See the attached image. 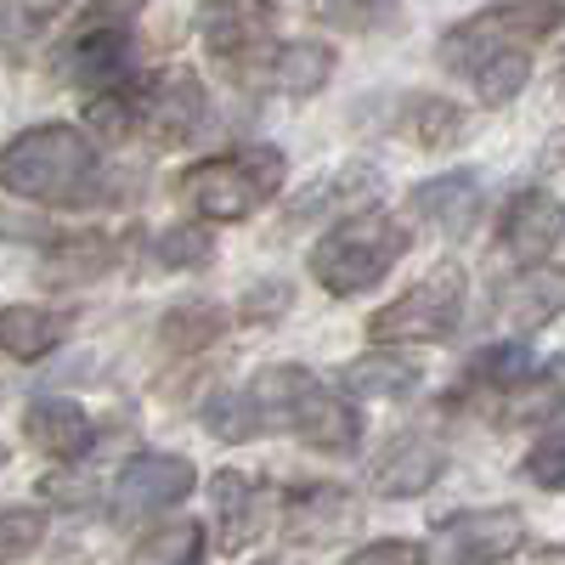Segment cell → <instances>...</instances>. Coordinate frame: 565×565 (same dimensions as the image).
I'll return each mask as SVG.
<instances>
[{"mask_svg": "<svg viewBox=\"0 0 565 565\" xmlns=\"http://www.w3.org/2000/svg\"><path fill=\"white\" fill-rule=\"evenodd\" d=\"M277 186H282V153L277 148H238V153H221V159H204L186 170L181 199L204 221H244Z\"/></svg>", "mask_w": 565, "mask_h": 565, "instance_id": "cell-5", "label": "cell"}, {"mask_svg": "<svg viewBox=\"0 0 565 565\" xmlns=\"http://www.w3.org/2000/svg\"><path fill=\"white\" fill-rule=\"evenodd\" d=\"M0 463H7V447H0Z\"/></svg>", "mask_w": 565, "mask_h": 565, "instance_id": "cell-39", "label": "cell"}, {"mask_svg": "<svg viewBox=\"0 0 565 565\" xmlns=\"http://www.w3.org/2000/svg\"><path fill=\"white\" fill-rule=\"evenodd\" d=\"M63 18H68L63 7H0V40L23 45V40H34L45 29H57Z\"/></svg>", "mask_w": 565, "mask_h": 565, "instance_id": "cell-32", "label": "cell"}, {"mask_svg": "<svg viewBox=\"0 0 565 565\" xmlns=\"http://www.w3.org/2000/svg\"><path fill=\"white\" fill-rule=\"evenodd\" d=\"M526 537L521 509H469V514H447L430 532V565H498L503 554H514Z\"/></svg>", "mask_w": 565, "mask_h": 565, "instance_id": "cell-7", "label": "cell"}, {"mask_svg": "<svg viewBox=\"0 0 565 565\" xmlns=\"http://www.w3.org/2000/svg\"><path fill=\"white\" fill-rule=\"evenodd\" d=\"M463 266L441 260L424 282H413L407 295H396L385 311H373L367 322V340L373 345H441L458 317H463Z\"/></svg>", "mask_w": 565, "mask_h": 565, "instance_id": "cell-6", "label": "cell"}, {"mask_svg": "<svg viewBox=\"0 0 565 565\" xmlns=\"http://www.w3.org/2000/svg\"><path fill=\"white\" fill-rule=\"evenodd\" d=\"M125 63H130L125 12H85L79 34L68 40V52L57 57V74L108 97V90H125Z\"/></svg>", "mask_w": 565, "mask_h": 565, "instance_id": "cell-9", "label": "cell"}, {"mask_svg": "<svg viewBox=\"0 0 565 565\" xmlns=\"http://www.w3.org/2000/svg\"><path fill=\"white\" fill-rule=\"evenodd\" d=\"M0 238H7V244H45V249H57V244H63V232H57L52 221L29 215V210L0 204Z\"/></svg>", "mask_w": 565, "mask_h": 565, "instance_id": "cell-33", "label": "cell"}, {"mask_svg": "<svg viewBox=\"0 0 565 565\" xmlns=\"http://www.w3.org/2000/svg\"><path fill=\"white\" fill-rule=\"evenodd\" d=\"M23 441L45 458L79 463L90 452V441H97V424H90V413L68 396H40V402L23 407Z\"/></svg>", "mask_w": 565, "mask_h": 565, "instance_id": "cell-14", "label": "cell"}, {"mask_svg": "<svg viewBox=\"0 0 565 565\" xmlns=\"http://www.w3.org/2000/svg\"><path fill=\"white\" fill-rule=\"evenodd\" d=\"M559 311H565V271H554V266L514 271L503 289H498V317H503L509 328H521V334L554 322Z\"/></svg>", "mask_w": 565, "mask_h": 565, "instance_id": "cell-18", "label": "cell"}, {"mask_svg": "<svg viewBox=\"0 0 565 565\" xmlns=\"http://www.w3.org/2000/svg\"><path fill=\"white\" fill-rule=\"evenodd\" d=\"M413 215H424L436 232L447 238H463L481 215V175L476 170H447V175H430L413 186Z\"/></svg>", "mask_w": 565, "mask_h": 565, "instance_id": "cell-17", "label": "cell"}, {"mask_svg": "<svg viewBox=\"0 0 565 565\" xmlns=\"http://www.w3.org/2000/svg\"><path fill=\"white\" fill-rule=\"evenodd\" d=\"M68 340V311H45V306H7L0 311V351L18 362H40Z\"/></svg>", "mask_w": 565, "mask_h": 565, "instance_id": "cell-19", "label": "cell"}, {"mask_svg": "<svg viewBox=\"0 0 565 565\" xmlns=\"http://www.w3.org/2000/svg\"><path fill=\"white\" fill-rule=\"evenodd\" d=\"M543 362L521 345V340H509V345H487L476 362H469V373H463V385L476 391L487 407L498 402V396H509V391H521L532 373H537Z\"/></svg>", "mask_w": 565, "mask_h": 565, "instance_id": "cell-21", "label": "cell"}, {"mask_svg": "<svg viewBox=\"0 0 565 565\" xmlns=\"http://www.w3.org/2000/svg\"><path fill=\"white\" fill-rule=\"evenodd\" d=\"M463 136V108H452V103H418V114H413V141L418 148H452V141Z\"/></svg>", "mask_w": 565, "mask_h": 565, "instance_id": "cell-30", "label": "cell"}, {"mask_svg": "<svg viewBox=\"0 0 565 565\" xmlns=\"http://www.w3.org/2000/svg\"><path fill=\"white\" fill-rule=\"evenodd\" d=\"M367 210H380V175H373L367 164H345L340 175H322V181H311L306 193L295 199V210H289V226L295 221H356V215H367Z\"/></svg>", "mask_w": 565, "mask_h": 565, "instance_id": "cell-16", "label": "cell"}, {"mask_svg": "<svg viewBox=\"0 0 565 565\" xmlns=\"http://www.w3.org/2000/svg\"><path fill=\"white\" fill-rule=\"evenodd\" d=\"M565 238V210L554 193L543 186H526V193H514L509 210H503V226H498V244L509 260H521L526 271L543 266V255Z\"/></svg>", "mask_w": 565, "mask_h": 565, "instance_id": "cell-13", "label": "cell"}, {"mask_svg": "<svg viewBox=\"0 0 565 565\" xmlns=\"http://www.w3.org/2000/svg\"><path fill=\"white\" fill-rule=\"evenodd\" d=\"M537 565H565V554H559V548H554V554H543V559H537Z\"/></svg>", "mask_w": 565, "mask_h": 565, "instance_id": "cell-37", "label": "cell"}, {"mask_svg": "<svg viewBox=\"0 0 565 565\" xmlns=\"http://www.w3.org/2000/svg\"><path fill=\"white\" fill-rule=\"evenodd\" d=\"M559 23H565L559 7H492V12H476V18H463L458 29H447L441 63L476 85L481 103L503 108V103L521 97L526 79H532V52L526 45H537Z\"/></svg>", "mask_w": 565, "mask_h": 565, "instance_id": "cell-1", "label": "cell"}, {"mask_svg": "<svg viewBox=\"0 0 565 565\" xmlns=\"http://www.w3.org/2000/svg\"><path fill=\"white\" fill-rule=\"evenodd\" d=\"M526 476H532L543 492H565V430L548 436V441H537V447L526 452Z\"/></svg>", "mask_w": 565, "mask_h": 565, "instance_id": "cell-34", "label": "cell"}, {"mask_svg": "<svg viewBox=\"0 0 565 565\" xmlns=\"http://www.w3.org/2000/svg\"><path fill=\"white\" fill-rule=\"evenodd\" d=\"M407 226H396L385 210H367L356 221H340L328 238L311 249V277L322 282L328 295H367L373 282H385V271L407 255Z\"/></svg>", "mask_w": 565, "mask_h": 565, "instance_id": "cell-4", "label": "cell"}, {"mask_svg": "<svg viewBox=\"0 0 565 565\" xmlns=\"http://www.w3.org/2000/svg\"><path fill=\"white\" fill-rule=\"evenodd\" d=\"M559 407H565V356H543V367L521 391L492 402V418L498 424H537V418H554Z\"/></svg>", "mask_w": 565, "mask_h": 565, "instance_id": "cell-20", "label": "cell"}, {"mask_svg": "<svg viewBox=\"0 0 565 565\" xmlns=\"http://www.w3.org/2000/svg\"><path fill=\"white\" fill-rule=\"evenodd\" d=\"M0 186L34 204H90L97 186V148L74 125H34L0 148Z\"/></svg>", "mask_w": 565, "mask_h": 565, "instance_id": "cell-2", "label": "cell"}, {"mask_svg": "<svg viewBox=\"0 0 565 565\" xmlns=\"http://www.w3.org/2000/svg\"><path fill=\"white\" fill-rule=\"evenodd\" d=\"M340 385H345L351 396H413V391H418V367L402 362V356L367 351V356H356V362L340 373Z\"/></svg>", "mask_w": 565, "mask_h": 565, "instance_id": "cell-27", "label": "cell"}, {"mask_svg": "<svg viewBox=\"0 0 565 565\" xmlns=\"http://www.w3.org/2000/svg\"><path fill=\"white\" fill-rule=\"evenodd\" d=\"M266 29H271V12L260 7H215L204 12V40L221 63H238V57H255L266 45Z\"/></svg>", "mask_w": 565, "mask_h": 565, "instance_id": "cell-22", "label": "cell"}, {"mask_svg": "<svg viewBox=\"0 0 565 565\" xmlns=\"http://www.w3.org/2000/svg\"><path fill=\"white\" fill-rule=\"evenodd\" d=\"M45 543V514L40 509H0V559H23Z\"/></svg>", "mask_w": 565, "mask_h": 565, "instance_id": "cell-31", "label": "cell"}, {"mask_svg": "<svg viewBox=\"0 0 565 565\" xmlns=\"http://www.w3.org/2000/svg\"><path fill=\"white\" fill-rule=\"evenodd\" d=\"M204 430L221 436V441H249L266 430V418H260V402L249 391H215L204 402Z\"/></svg>", "mask_w": 565, "mask_h": 565, "instance_id": "cell-28", "label": "cell"}, {"mask_svg": "<svg viewBox=\"0 0 565 565\" xmlns=\"http://www.w3.org/2000/svg\"><path fill=\"white\" fill-rule=\"evenodd\" d=\"M249 396L260 402L266 430H295L317 452H356L362 441V413L328 391L311 367H295V362L266 367L249 385Z\"/></svg>", "mask_w": 565, "mask_h": 565, "instance_id": "cell-3", "label": "cell"}, {"mask_svg": "<svg viewBox=\"0 0 565 565\" xmlns=\"http://www.w3.org/2000/svg\"><path fill=\"white\" fill-rule=\"evenodd\" d=\"M215 255V238H210V226H193V221H181V226H164L159 238H153V260L170 266V271H186V266H204Z\"/></svg>", "mask_w": 565, "mask_h": 565, "instance_id": "cell-29", "label": "cell"}, {"mask_svg": "<svg viewBox=\"0 0 565 565\" xmlns=\"http://www.w3.org/2000/svg\"><path fill=\"white\" fill-rule=\"evenodd\" d=\"M204 559V526L199 521H170L148 537H136L119 565H199Z\"/></svg>", "mask_w": 565, "mask_h": 565, "instance_id": "cell-25", "label": "cell"}, {"mask_svg": "<svg viewBox=\"0 0 565 565\" xmlns=\"http://www.w3.org/2000/svg\"><path fill=\"white\" fill-rule=\"evenodd\" d=\"M345 565H430V559H424V548H418V543H407V537H385V543L356 548Z\"/></svg>", "mask_w": 565, "mask_h": 565, "instance_id": "cell-35", "label": "cell"}, {"mask_svg": "<svg viewBox=\"0 0 565 565\" xmlns=\"http://www.w3.org/2000/svg\"><path fill=\"white\" fill-rule=\"evenodd\" d=\"M282 532H289L295 543H306V548L345 543V537L362 532V503H356V492L328 487V481L306 487V492L289 498V509H282Z\"/></svg>", "mask_w": 565, "mask_h": 565, "instance_id": "cell-12", "label": "cell"}, {"mask_svg": "<svg viewBox=\"0 0 565 565\" xmlns=\"http://www.w3.org/2000/svg\"><path fill=\"white\" fill-rule=\"evenodd\" d=\"M221 328H226L221 306L193 300V306H175V311H164V317H159V345H164L170 356H199V351L221 334Z\"/></svg>", "mask_w": 565, "mask_h": 565, "instance_id": "cell-26", "label": "cell"}, {"mask_svg": "<svg viewBox=\"0 0 565 565\" xmlns=\"http://www.w3.org/2000/svg\"><path fill=\"white\" fill-rule=\"evenodd\" d=\"M136 119H141V136H153L159 148H181V141H193L210 125V97L186 68H170L148 85H136Z\"/></svg>", "mask_w": 565, "mask_h": 565, "instance_id": "cell-8", "label": "cell"}, {"mask_svg": "<svg viewBox=\"0 0 565 565\" xmlns=\"http://www.w3.org/2000/svg\"><path fill=\"white\" fill-rule=\"evenodd\" d=\"M108 260H114V249H108V238H97V232H68V238L45 255V282L52 289H68V282H90V277H103L108 271Z\"/></svg>", "mask_w": 565, "mask_h": 565, "instance_id": "cell-24", "label": "cell"}, {"mask_svg": "<svg viewBox=\"0 0 565 565\" xmlns=\"http://www.w3.org/2000/svg\"><path fill=\"white\" fill-rule=\"evenodd\" d=\"M199 469L175 458V452H141L119 469L114 481V514L119 521H136V514H159V509H175L186 492H193Z\"/></svg>", "mask_w": 565, "mask_h": 565, "instance_id": "cell-10", "label": "cell"}, {"mask_svg": "<svg viewBox=\"0 0 565 565\" xmlns=\"http://www.w3.org/2000/svg\"><path fill=\"white\" fill-rule=\"evenodd\" d=\"M210 498H215V548L238 554L260 537L266 526V492L260 481H249L244 469H215L210 476Z\"/></svg>", "mask_w": 565, "mask_h": 565, "instance_id": "cell-15", "label": "cell"}, {"mask_svg": "<svg viewBox=\"0 0 565 565\" xmlns=\"http://www.w3.org/2000/svg\"><path fill=\"white\" fill-rule=\"evenodd\" d=\"M289 311V282H255L244 295V322H277Z\"/></svg>", "mask_w": 565, "mask_h": 565, "instance_id": "cell-36", "label": "cell"}, {"mask_svg": "<svg viewBox=\"0 0 565 565\" xmlns=\"http://www.w3.org/2000/svg\"><path fill=\"white\" fill-rule=\"evenodd\" d=\"M328 74H334V45H322V40L277 45V57H271V85L289 90V97H317Z\"/></svg>", "mask_w": 565, "mask_h": 565, "instance_id": "cell-23", "label": "cell"}, {"mask_svg": "<svg viewBox=\"0 0 565 565\" xmlns=\"http://www.w3.org/2000/svg\"><path fill=\"white\" fill-rule=\"evenodd\" d=\"M260 565H282V559H260Z\"/></svg>", "mask_w": 565, "mask_h": 565, "instance_id": "cell-38", "label": "cell"}, {"mask_svg": "<svg viewBox=\"0 0 565 565\" xmlns=\"http://www.w3.org/2000/svg\"><path fill=\"white\" fill-rule=\"evenodd\" d=\"M441 469H447V452L430 430H396L373 458L367 481L380 498H418L441 481Z\"/></svg>", "mask_w": 565, "mask_h": 565, "instance_id": "cell-11", "label": "cell"}]
</instances>
